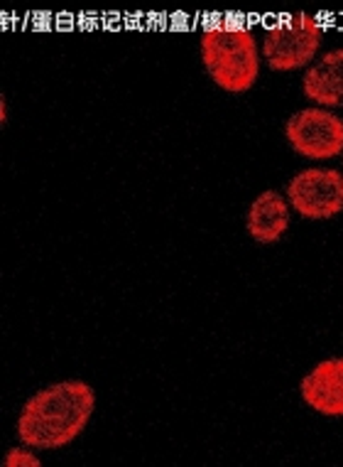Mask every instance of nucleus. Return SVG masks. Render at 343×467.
Listing matches in <instances>:
<instances>
[{"mask_svg": "<svg viewBox=\"0 0 343 467\" xmlns=\"http://www.w3.org/2000/svg\"><path fill=\"white\" fill-rule=\"evenodd\" d=\"M96 403V389L84 379L52 381L20 406L15 419L17 441L40 452L65 451L86 433Z\"/></svg>", "mask_w": 343, "mask_h": 467, "instance_id": "f257e3e1", "label": "nucleus"}, {"mask_svg": "<svg viewBox=\"0 0 343 467\" xmlns=\"http://www.w3.org/2000/svg\"><path fill=\"white\" fill-rule=\"evenodd\" d=\"M199 57L208 79L231 97L247 94L263 72L260 37L233 20H218L201 30Z\"/></svg>", "mask_w": 343, "mask_h": 467, "instance_id": "f03ea898", "label": "nucleus"}, {"mask_svg": "<svg viewBox=\"0 0 343 467\" xmlns=\"http://www.w3.org/2000/svg\"><path fill=\"white\" fill-rule=\"evenodd\" d=\"M324 27L311 13H295L267 25L260 37L263 65L270 72H304L321 55Z\"/></svg>", "mask_w": 343, "mask_h": 467, "instance_id": "7ed1b4c3", "label": "nucleus"}, {"mask_svg": "<svg viewBox=\"0 0 343 467\" xmlns=\"http://www.w3.org/2000/svg\"><path fill=\"white\" fill-rule=\"evenodd\" d=\"M285 140L297 158L309 162L341 161L343 116L324 106H304L285 121Z\"/></svg>", "mask_w": 343, "mask_h": 467, "instance_id": "20e7f679", "label": "nucleus"}, {"mask_svg": "<svg viewBox=\"0 0 343 467\" xmlns=\"http://www.w3.org/2000/svg\"><path fill=\"white\" fill-rule=\"evenodd\" d=\"M285 197L295 217L307 222H328L343 214V168L328 162H311L295 172L285 185Z\"/></svg>", "mask_w": 343, "mask_h": 467, "instance_id": "39448f33", "label": "nucleus"}, {"mask_svg": "<svg viewBox=\"0 0 343 467\" xmlns=\"http://www.w3.org/2000/svg\"><path fill=\"white\" fill-rule=\"evenodd\" d=\"M299 399L311 413L343 419V355L314 364L299 379Z\"/></svg>", "mask_w": 343, "mask_h": 467, "instance_id": "423d86ee", "label": "nucleus"}, {"mask_svg": "<svg viewBox=\"0 0 343 467\" xmlns=\"http://www.w3.org/2000/svg\"><path fill=\"white\" fill-rule=\"evenodd\" d=\"M295 212L282 190L257 192L246 210V234L260 246H275L288 236Z\"/></svg>", "mask_w": 343, "mask_h": 467, "instance_id": "0eeeda50", "label": "nucleus"}, {"mask_svg": "<svg viewBox=\"0 0 343 467\" xmlns=\"http://www.w3.org/2000/svg\"><path fill=\"white\" fill-rule=\"evenodd\" d=\"M302 94L314 106L343 109V47L321 52L302 72Z\"/></svg>", "mask_w": 343, "mask_h": 467, "instance_id": "6e6552de", "label": "nucleus"}, {"mask_svg": "<svg viewBox=\"0 0 343 467\" xmlns=\"http://www.w3.org/2000/svg\"><path fill=\"white\" fill-rule=\"evenodd\" d=\"M3 467H42L45 460L40 458V451H35L30 445H25L17 441V445L8 448L3 460H0Z\"/></svg>", "mask_w": 343, "mask_h": 467, "instance_id": "1a4fd4ad", "label": "nucleus"}, {"mask_svg": "<svg viewBox=\"0 0 343 467\" xmlns=\"http://www.w3.org/2000/svg\"><path fill=\"white\" fill-rule=\"evenodd\" d=\"M0 126H8V99L0 97Z\"/></svg>", "mask_w": 343, "mask_h": 467, "instance_id": "9d476101", "label": "nucleus"}, {"mask_svg": "<svg viewBox=\"0 0 343 467\" xmlns=\"http://www.w3.org/2000/svg\"><path fill=\"white\" fill-rule=\"evenodd\" d=\"M341 162H343V155H341Z\"/></svg>", "mask_w": 343, "mask_h": 467, "instance_id": "9b49d317", "label": "nucleus"}]
</instances>
